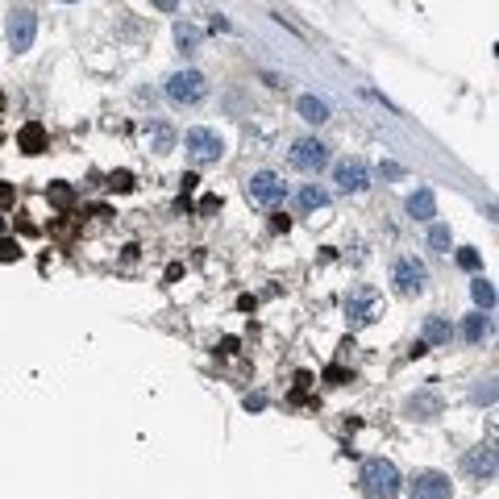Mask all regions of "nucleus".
<instances>
[{
	"label": "nucleus",
	"instance_id": "nucleus-14",
	"mask_svg": "<svg viewBox=\"0 0 499 499\" xmlns=\"http://www.w3.org/2000/svg\"><path fill=\"white\" fill-rule=\"evenodd\" d=\"M17 146H21L25 154H42V150H46V129H42L37 121H29V125L17 133Z\"/></svg>",
	"mask_w": 499,
	"mask_h": 499
},
{
	"label": "nucleus",
	"instance_id": "nucleus-26",
	"mask_svg": "<svg viewBox=\"0 0 499 499\" xmlns=\"http://www.w3.org/2000/svg\"><path fill=\"white\" fill-rule=\"evenodd\" d=\"M458 262H462L466 271H479V254H475V250H462V254H458Z\"/></svg>",
	"mask_w": 499,
	"mask_h": 499
},
{
	"label": "nucleus",
	"instance_id": "nucleus-28",
	"mask_svg": "<svg viewBox=\"0 0 499 499\" xmlns=\"http://www.w3.org/2000/svg\"><path fill=\"white\" fill-rule=\"evenodd\" d=\"M325 379H329V383H341V379H346V371H341V366H329V371H325Z\"/></svg>",
	"mask_w": 499,
	"mask_h": 499
},
{
	"label": "nucleus",
	"instance_id": "nucleus-5",
	"mask_svg": "<svg viewBox=\"0 0 499 499\" xmlns=\"http://www.w3.org/2000/svg\"><path fill=\"white\" fill-rule=\"evenodd\" d=\"M391 283H396V291H400V296H421V291H425V283H429V267H425L421 258L404 254V258H396V262H391Z\"/></svg>",
	"mask_w": 499,
	"mask_h": 499
},
{
	"label": "nucleus",
	"instance_id": "nucleus-3",
	"mask_svg": "<svg viewBox=\"0 0 499 499\" xmlns=\"http://www.w3.org/2000/svg\"><path fill=\"white\" fill-rule=\"evenodd\" d=\"M183 150H187V158H192L196 167H212V162H221L225 142H221L217 129H187V133H183Z\"/></svg>",
	"mask_w": 499,
	"mask_h": 499
},
{
	"label": "nucleus",
	"instance_id": "nucleus-19",
	"mask_svg": "<svg viewBox=\"0 0 499 499\" xmlns=\"http://www.w3.org/2000/svg\"><path fill=\"white\" fill-rule=\"evenodd\" d=\"M175 42H179L183 54H196V50H200V29L187 25V21H179V25H175Z\"/></svg>",
	"mask_w": 499,
	"mask_h": 499
},
{
	"label": "nucleus",
	"instance_id": "nucleus-17",
	"mask_svg": "<svg viewBox=\"0 0 499 499\" xmlns=\"http://www.w3.org/2000/svg\"><path fill=\"white\" fill-rule=\"evenodd\" d=\"M296 204H300L304 212H312V208H325V204H329V192H325V187H316V183H308V187H300Z\"/></svg>",
	"mask_w": 499,
	"mask_h": 499
},
{
	"label": "nucleus",
	"instance_id": "nucleus-31",
	"mask_svg": "<svg viewBox=\"0 0 499 499\" xmlns=\"http://www.w3.org/2000/svg\"><path fill=\"white\" fill-rule=\"evenodd\" d=\"M67 4H71V0H67Z\"/></svg>",
	"mask_w": 499,
	"mask_h": 499
},
{
	"label": "nucleus",
	"instance_id": "nucleus-21",
	"mask_svg": "<svg viewBox=\"0 0 499 499\" xmlns=\"http://www.w3.org/2000/svg\"><path fill=\"white\" fill-rule=\"evenodd\" d=\"M429 246H433L437 254H450V246H454V237H450V225H433V229H429Z\"/></svg>",
	"mask_w": 499,
	"mask_h": 499
},
{
	"label": "nucleus",
	"instance_id": "nucleus-1",
	"mask_svg": "<svg viewBox=\"0 0 499 499\" xmlns=\"http://www.w3.org/2000/svg\"><path fill=\"white\" fill-rule=\"evenodd\" d=\"M358 487L366 499H396L400 496V471L387 458H366L362 475H358Z\"/></svg>",
	"mask_w": 499,
	"mask_h": 499
},
{
	"label": "nucleus",
	"instance_id": "nucleus-11",
	"mask_svg": "<svg viewBox=\"0 0 499 499\" xmlns=\"http://www.w3.org/2000/svg\"><path fill=\"white\" fill-rule=\"evenodd\" d=\"M462 471H466L475 483H491V479H496V446H475V450L462 458Z\"/></svg>",
	"mask_w": 499,
	"mask_h": 499
},
{
	"label": "nucleus",
	"instance_id": "nucleus-25",
	"mask_svg": "<svg viewBox=\"0 0 499 499\" xmlns=\"http://www.w3.org/2000/svg\"><path fill=\"white\" fill-rule=\"evenodd\" d=\"M50 200L67 208V204H71V187H62V183H54V187H50Z\"/></svg>",
	"mask_w": 499,
	"mask_h": 499
},
{
	"label": "nucleus",
	"instance_id": "nucleus-10",
	"mask_svg": "<svg viewBox=\"0 0 499 499\" xmlns=\"http://www.w3.org/2000/svg\"><path fill=\"white\" fill-rule=\"evenodd\" d=\"M33 37H37V17H33L29 8H17V12L8 17V46H12L17 54H25V50L33 46Z\"/></svg>",
	"mask_w": 499,
	"mask_h": 499
},
{
	"label": "nucleus",
	"instance_id": "nucleus-12",
	"mask_svg": "<svg viewBox=\"0 0 499 499\" xmlns=\"http://www.w3.org/2000/svg\"><path fill=\"white\" fill-rule=\"evenodd\" d=\"M408 217H412V221H433V217H437V196H433L429 187H416V192L408 196Z\"/></svg>",
	"mask_w": 499,
	"mask_h": 499
},
{
	"label": "nucleus",
	"instance_id": "nucleus-29",
	"mask_svg": "<svg viewBox=\"0 0 499 499\" xmlns=\"http://www.w3.org/2000/svg\"><path fill=\"white\" fill-rule=\"evenodd\" d=\"M475 400H479V404H483V400L491 404V400H496V387H479V391H475Z\"/></svg>",
	"mask_w": 499,
	"mask_h": 499
},
{
	"label": "nucleus",
	"instance_id": "nucleus-30",
	"mask_svg": "<svg viewBox=\"0 0 499 499\" xmlns=\"http://www.w3.org/2000/svg\"><path fill=\"white\" fill-rule=\"evenodd\" d=\"M8 200H12V187H8V183H0V208H4Z\"/></svg>",
	"mask_w": 499,
	"mask_h": 499
},
{
	"label": "nucleus",
	"instance_id": "nucleus-18",
	"mask_svg": "<svg viewBox=\"0 0 499 499\" xmlns=\"http://www.w3.org/2000/svg\"><path fill=\"white\" fill-rule=\"evenodd\" d=\"M491 333V321L483 316V312H475V316H466V325H462V337L471 341V346H479L483 337Z\"/></svg>",
	"mask_w": 499,
	"mask_h": 499
},
{
	"label": "nucleus",
	"instance_id": "nucleus-4",
	"mask_svg": "<svg viewBox=\"0 0 499 499\" xmlns=\"http://www.w3.org/2000/svg\"><path fill=\"white\" fill-rule=\"evenodd\" d=\"M167 96H171V104L192 108V104H200V100L208 96V79H204L200 71H175V75L167 79Z\"/></svg>",
	"mask_w": 499,
	"mask_h": 499
},
{
	"label": "nucleus",
	"instance_id": "nucleus-6",
	"mask_svg": "<svg viewBox=\"0 0 499 499\" xmlns=\"http://www.w3.org/2000/svg\"><path fill=\"white\" fill-rule=\"evenodd\" d=\"M291 167L296 171H304V175H316V171H325L329 167V146L321 142V137H300L296 146H291Z\"/></svg>",
	"mask_w": 499,
	"mask_h": 499
},
{
	"label": "nucleus",
	"instance_id": "nucleus-7",
	"mask_svg": "<svg viewBox=\"0 0 499 499\" xmlns=\"http://www.w3.org/2000/svg\"><path fill=\"white\" fill-rule=\"evenodd\" d=\"M246 196H250L254 204H262V208H275V204H283L287 187H283V179H279L275 171H258V175H250V183H246Z\"/></svg>",
	"mask_w": 499,
	"mask_h": 499
},
{
	"label": "nucleus",
	"instance_id": "nucleus-2",
	"mask_svg": "<svg viewBox=\"0 0 499 499\" xmlns=\"http://www.w3.org/2000/svg\"><path fill=\"white\" fill-rule=\"evenodd\" d=\"M346 316H350V329H366V325H375L379 316H383V296L375 291V287H354L350 296H346Z\"/></svg>",
	"mask_w": 499,
	"mask_h": 499
},
{
	"label": "nucleus",
	"instance_id": "nucleus-23",
	"mask_svg": "<svg viewBox=\"0 0 499 499\" xmlns=\"http://www.w3.org/2000/svg\"><path fill=\"white\" fill-rule=\"evenodd\" d=\"M12 258H21V246H17L12 237H4V242H0V262H12Z\"/></svg>",
	"mask_w": 499,
	"mask_h": 499
},
{
	"label": "nucleus",
	"instance_id": "nucleus-16",
	"mask_svg": "<svg viewBox=\"0 0 499 499\" xmlns=\"http://www.w3.org/2000/svg\"><path fill=\"white\" fill-rule=\"evenodd\" d=\"M300 117L308 121V125H321V121H329V104L321 100V96H300Z\"/></svg>",
	"mask_w": 499,
	"mask_h": 499
},
{
	"label": "nucleus",
	"instance_id": "nucleus-9",
	"mask_svg": "<svg viewBox=\"0 0 499 499\" xmlns=\"http://www.w3.org/2000/svg\"><path fill=\"white\" fill-rule=\"evenodd\" d=\"M408 496L412 499H450L454 496V483H450V475H441V471H421V475H412Z\"/></svg>",
	"mask_w": 499,
	"mask_h": 499
},
{
	"label": "nucleus",
	"instance_id": "nucleus-27",
	"mask_svg": "<svg viewBox=\"0 0 499 499\" xmlns=\"http://www.w3.org/2000/svg\"><path fill=\"white\" fill-rule=\"evenodd\" d=\"M383 175H387V179H400V175H404V167H400V162H383Z\"/></svg>",
	"mask_w": 499,
	"mask_h": 499
},
{
	"label": "nucleus",
	"instance_id": "nucleus-22",
	"mask_svg": "<svg viewBox=\"0 0 499 499\" xmlns=\"http://www.w3.org/2000/svg\"><path fill=\"white\" fill-rule=\"evenodd\" d=\"M150 137H154V150H158V154H167V150L175 146V133H171L167 125H150Z\"/></svg>",
	"mask_w": 499,
	"mask_h": 499
},
{
	"label": "nucleus",
	"instance_id": "nucleus-24",
	"mask_svg": "<svg viewBox=\"0 0 499 499\" xmlns=\"http://www.w3.org/2000/svg\"><path fill=\"white\" fill-rule=\"evenodd\" d=\"M108 187H117V192H129V187H133V179H129V171H117V175L108 179Z\"/></svg>",
	"mask_w": 499,
	"mask_h": 499
},
{
	"label": "nucleus",
	"instance_id": "nucleus-8",
	"mask_svg": "<svg viewBox=\"0 0 499 499\" xmlns=\"http://www.w3.org/2000/svg\"><path fill=\"white\" fill-rule=\"evenodd\" d=\"M333 183H337L346 196H350V192L358 196V192L371 187V167H366L362 158H341V162L333 167Z\"/></svg>",
	"mask_w": 499,
	"mask_h": 499
},
{
	"label": "nucleus",
	"instance_id": "nucleus-15",
	"mask_svg": "<svg viewBox=\"0 0 499 499\" xmlns=\"http://www.w3.org/2000/svg\"><path fill=\"white\" fill-rule=\"evenodd\" d=\"M408 412H412L416 421H433V416L441 412V396H437V391H421V396L408 404Z\"/></svg>",
	"mask_w": 499,
	"mask_h": 499
},
{
	"label": "nucleus",
	"instance_id": "nucleus-13",
	"mask_svg": "<svg viewBox=\"0 0 499 499\" xmlns=\"http://www.w3.org/2000/svg\"><path fill=\"white\" fill-rule=\"evenodd\" d=\"M454 337V325L446 316H425V329H421V341L425 346H446Z\"/></svg>",
	"mask_w": 499,
	"mask_h": 499
},
{
	"label": "nucleus",
	"instance_id": "nucleus-20",
	"mask_svg": "<svg viewBox=\"0 0 499 499\" xmlns=\"http://www.w3.org/2000/svg\"><path fill=\"white\" fill-rule=\"evenodd\" d=\"M471 296H475V304H479V308H496V287H491L483 275L471 283Z\"/></svg>",
	"mask_w": 499,
	"mask_h": 499
}]
</instances>
